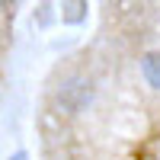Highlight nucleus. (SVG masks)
<instances>
[{
	"mask_svg": "<svg viewBox=\"0 0 160 160\" xmlns=\"http://www.w3.org/2000/svg\"><path fill=\"white\" fill-rule=\"evenodd\" d=\"M10 160H29V157H26V154H22V151H16V154H13V157H10Z\"/></svg>",
	"mask_w": 160,
	"mask_h": 160,
	"instance_id": "nucleus-2",
	"label": "nucleus"
},
{
	"mask_svg": "<svg viewBox=\"0 0 160 160\" xmlns=\"http://www.w3.org/2000/svg\"><path fill=\"white\" fill-rule=\"evenodd\" d=\"M141 74L154 90H160V51H148L141 58Z\"/></svg>",
	"mask_w": 160,
	"mask_h": 160,
	"instance_id": "nucleus-1",
	"label": "nucleus"
}]
</instances>
